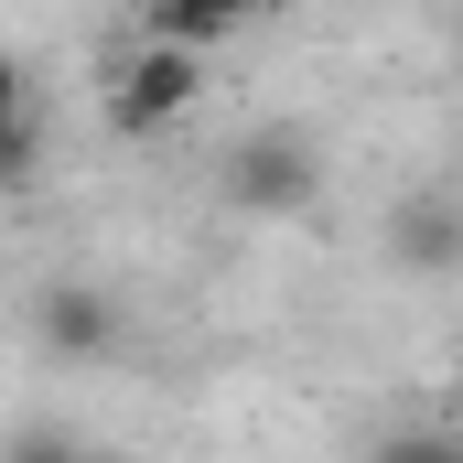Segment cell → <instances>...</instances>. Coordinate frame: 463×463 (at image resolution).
I'll return each mask as SVG.
<instances>
[{
  "label": "cell",
  "mask_w": 463,
  "mask_h": 463,
  "mask_svg": "<svg viewBox=\"0 0 463 463\" xmlns=\"http://www.w3.org/2000/svg\"><path fill=\"white\" fill-rule=\"evenodd\" d=\"M313 194H324V140L313 129L269 118V129H248L227 151V205L237 216H302Z\"/></svg>",
  "instance_id": "6da1fadb"
},
{
  "label": "cell",
  "mask_w": 463,
  "mask_h": 463,
  "mask_svg": "<svg viewBox=\"0 0 463 463\" xmlns=\"http://www.w3.org/2000/svg\"><path fill=\"white\" fill-rule=\"evenodd\" d=\"M194 109H205V54L194 43H140L118 65V87H109V129L118 140H162V129H184Z\"/></svg>",
  "instance_id": "7a4b0ae2"
},
{
  "label": "cell",
  "mask_w": 463,
  "mask_h": 463,
  "mask_svg": "<svg viewBox=\"0 0 463 463\" xmlns=\"http://www.w3.org/2000/svg\"><path fill=\"white\" fill-rule=\"evenodd\" d=\"M33 345L54 355V366H109L129 345V313H118L109 280H43V302H33Z\"/></svg>",
  "instance_id": "3957f363"
},
{
  "label": "cell",
  "mask_w": 463,
  "mask_h": 463,
  "mask_svg": "<svg viewBox=\"0 0 463 463\" xmlns=\"http://www.w3.org/2000/svg\"><path fill=\"white\" fill-rule=\"evenodd\" d=\"M453 259H463V205L431 184V194H410L388 216V269L399 280H453Z\"/></svg>",
  "instance_id": "277c9868"
},
{
  "label": "cell",
  "mask_w": 463,
  "mask_h": 463,
  "mask_svg": "<svg viewBox=\"0 0 463 463\" xmlns=\"http://www.w3.org/2000/svg\"><path fill=\"white\" fill-rule=\"evenodd\" d=\"M269 0H140V22H151V43H194V54H216L237 22H259Z\"/></svg>",
  "instance_id": "5b68a950"
},
{
  "label": "cell",
  "mask_w": 463,
  "mask_h": 463,
  "mask_svg": "<svg viewBox=\"0 0 463 463\" xmlns=\"http://www.w3.org/2000/svg\"><path fill=\"white\" fill-rule=\"evenodd\" d=\"M366 463H463V442L420 420V431H377V453H366Z\"/></svg>",
  "instance_id": "8992f818"
},
{
  "label": "cell",
  "mask_w": 463,
  "mask_h": 463,
  "mask_svg": "<svg viewBox=\"0 0 463 463\" xmlns=\"http://www.w3.org/2000/svg\"><path fill=\"white\" fill-rule=\"evenodd\" d=\"M43 162V109H22V118H0V184H22Z\"/></svg>",
  "instance_id": "52a82bcc"
},
{
  "label": "cell",
  "mask_w": 463,
  "mask_h": 463,
  "mask_svg": "<svg viewBox=\"0 0 463 463\" xmlns=\"http://www.w3.org/2000/svg\"><path fill=\"white\" fill-rule=\"evenodd\" d=\"M0 463H76V442H65L54 420H22V431L0 442Z\"/></svg>",
  "instance_id": "ba28073f"
},
{
  "label": "cell",
  "mask_w": 463,
  "mask_h": 463,
  "mask_svg": "<svg viewBox=\"0 0 463 463\" xmlns=\"http://www.w3.org/2000/svg\"><path fill=\"white\" fill-rule=\"evenodd\" d=\"M22 109H33V76H22V65L0 54V118H22Z\"/></svg>",
  "instance_id": "9c48e42d"
},
{
  "label": "cell",
  "mask_w": 463,
  "mask_h": 463,
  "mask_svg": "<svg viewBox=\"0 0 463 463\" xmlns=\"http://www.w3.org/2000/svg\"><path fill=\"white\" fill-rule=\"evenodd\" d=\"M76 463H129V453H87V442H76Z\"/></svg>",
  "instance_id": "30bf717a"
}]
</instances>
